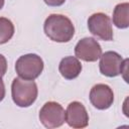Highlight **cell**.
I'll use <instances>...</instances> for the list:
<instances>
[{
	"instance_id": "6da1fadb",
	"label": "cell",
	"mask_w": 129,
	"mask_h": 129,
	"mask_svg": "<svg viewBox=\"0 0 129 129\" xmlns=\"http://www.w3.org/2000/svg\"><path fill=\"white\" fill-rule=\"evenodd\" d=\"M45 35L55 42H69L75 34V26L70 18L62 14H50L44 21Z\"/></svg>"
},
{
	"instance_id": "7a4b0ae2",
	"label": "cell",
	"mask_w": 129,
	"mask_h": 129,
	"mask_svg": "<svg viewBox=\"0 0 129 129\" xmlns=\"http://www.w3.org/2000/svg\"><path fill=\"white\" fill-rule=\"evenodd\" d=\"M38 90L34 81L15 78L11 85V96L13 102L21 108L31 106L37 98Z\"/></svg>"
},
{
	"instance_id": "3957f363",
	"label": "cell",
	"mask_w": 129,
	"mask_h": 129,
	"mask_svg": "<svg viewBox=\"0 0 129 129\" xmlns=\"http://www.w3.org/2000/svg\"><path fill=\"white\" fill-rule=\"evenodd\" d=\"M43 60L35 53H27L18 57L15 63V71L19 78L34 81L43 71Z\"/></svg>"
},
{
	"instance_id": "277c9868",
	"label": "cell",
	"mask_w": 129,
	"mask_h": 129,
	"mask_svg": "<svg viewBox=\"0 0 129 129\" xmlns=\"http://www.w3.org/2000/svg\"><path fill=\"white\" fill-rule=\"evenodd\" d=\"M128 59H123V57L116 51H106L101 54L99 61V69L103 76L113 78L120 74L126 73Z\"/></svg>"
},
{
	"instance_id": "5b68a950",
	"label": "cell",
	"mask_w": 129,
	"mask_h": 129,
	"mask_svg": "<svg viewBox=\"0 0 129 129\" xmlns=\"http://www.w3.org/2000/svg\"><path fill=\"white\" fill-rule=\"evenodd\" d=\"M39 121L48 129L60 127L66 121V111L56 102H46L39 111Z\"/></svg>"
},
{
	"instance_id": "8992f818",
	"label": "cell",
	"mask_w": 129,
	"mask_h": 129,
	"mask_svg": "<svg viewBox=\"0 0 129 129\" xmlns=\"http://www.w3.org/2000/svg\"><path fill=\"white\" fill-rule=\"evenodd\" d=\"M89 31L104 41L113 39V28L110 17L102 12L94 13L88 18Z\"/></svg>"
},
{
	"instance_id": "52a82bcc",
	"label": "cell",
	"mask_w": 129,
	"mask_h": 129,
	"mask_svg": "<svg viewBox=\"0 0 129 129\" xmlns=\"http://www.w3.org/2000/svg\"><path fill=\"white\" fill-rule=\"evenodd\" d=\"M75 54L85 61H96L102 54V47L93 37H85L78 41L75 46Z\"/></svg>"
},
{
	"instance_id": "ba28073f",
	"label": "cell",
	"mask_w": 129,
	"mask_h": 129,
	"mask_svg": "<svg viewBox=\"0 0 129 129\" xmlns=\"http://www.w3.org/2000/svg\"><path fill=\"white\" fill-rule=\"evenodd\" d=\"M89 98L91 104L95 108L99 110H106L113 105L114 93L108 85L97 84L91 89Z\"/></svg>"
},
{
	"instance_id": "9c48e42d",
	"label": "cell",
	"mask_w": 129,
	"mask_h": 129,
	"mask_svg": "<svg viewBox=\"0 0 129 129\" xmlns=\"http://www.w3.org/2000/svg\"><path fill=\"white\" fill-rule=\"evenodd\" d=\"M66 122L72 128L80 129L88 126L89 114L85 106L78 101H74L68 105L66 111Z\"/></svg>"
},
{
	"instance_id": "30bf717a",
	"label": "cell",
	"mask_w": 129,
	"mask_h": 129,
	"mask_svg": "<svg viewBox=\"0 0 129 129\" xmlns=\"http://www.w3.org/2000/svg\"><path fill=\"white\" fill-rule=\"evenodd\" d=\"M58 71L66 80H74L81 74L82 63L76 56H66L60 60Z\"/></svg>"
},
{
	"instance_id": "8fae6325",
	"label": "cell",
	"mask_w": 129,
	"mask_h": 129,
	"mask_svg": "<svg viewBox=\"0 0 129 129\" xmlns=\"http://www.w3.org/2000/svg\"><path fill=\"white\" fill-rule=\"evenodd\" d=\"M113 23L116 27L124 29L129 26V3H119L113 11Z\"/></svg>"
},
{
	"instance_id": "7c38bea8",
	"label": "cell",
	"mask_w": 129,
	"mask_h": 129,
	"mask_svg": "<svg viewBox=\"0 0 129 129\" xmlns=\"http://www.w3.org/2000/svg\"><path fill=\"white\" fill-rule=\"evenodd\" d=\"M14 34V25L6 17H0V44L8 42Z\"/></svg>"
},
{
	"instance_id": "4fadbf2b",
	"label": "cell",
	"mask_w": 129,
	"mask_h": 129,
	"mask_svg": "<svg viewBox=\"0 0 129 129\" xmlns=\"http://www.w3.org/2000/svg\"><path fill=\"white\" fill-rule=\"evenodd\" d=\"M7 72V60L3 54L0 53V76L3 77Z\"/></svg>"
},
{
	"instance_id": "5bb4252c",
	"label": "cell",
	"mask_w": 129,
	"mask_h": 129,
	"mask_svg": "<svg viewBox=\"0 0 129 129\" xmlns=\"http://www.w3.org/2000/svg\"><path fill=\"white\" fill-rule=\"evenodd\" d=\"M44 3L48 6H51V7H57V6H60L62 5L66 0H43Z\"/></svg>"
},
{
	"instance_id": "9a60e30c",
	"label": "cell",
	"mask_w": 129,
	"mask_h": 129,
	"mask_svg": "<svg viewBox=\"0 0 129 129\" xmlns=\"http://www.w3.org/2000/svg\"><path fill=\"white\" fill-rule=\"evenodd\" d=\"M5 97V85L2 80V77L0 76V102L4 99Z\"/></svg>"
},
{
	"instance_id": "2e32d148",
	"label": "cell",
	"mask_w": 129,
	"mask_h": 129,
	"mask_svg": "<svg viewBox=\"0 0 129 129\" xmlns=\"http://www.w3.org/2000/svg\"><path fill=\"white\" fill-rule=\"evenodd\" d=\"M3 6H4V0H0V10L3 8Z\"/></svg>"
}]
</instances>
